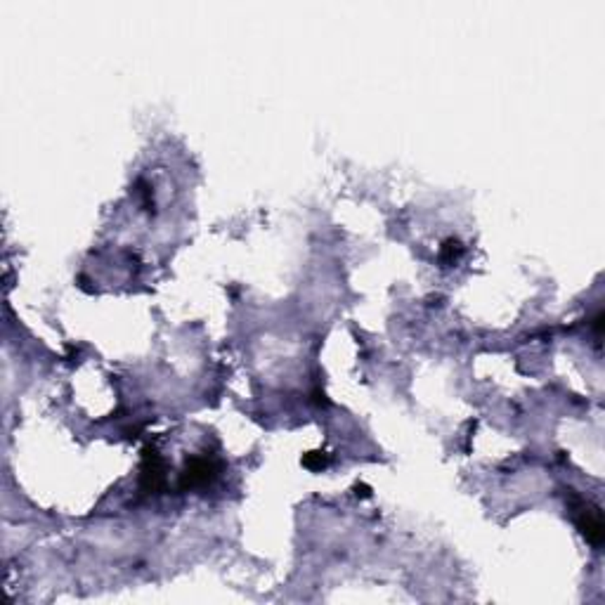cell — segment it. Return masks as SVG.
Wrapping results in <instances>:
<instances>
[{
  "mask_svg": "<svg viewBox=\"0 0 605 605\" xmlns=\"http://www.w3.org/2000/svg\"><path fill=\"white\" fill-rule=\"evenodd\" d=\"M572 508H574V520H577V528L584 535V539L591 544V546H601L603 537H605V528H603V518L601 511L596 506H591L589 501L579 499L572 494Z\"/></svg>",
  "mask_w": 605,
  "mask_h": 605,
  "instance_id": "cell-1",
  "label": "cell"
},
{
  "mask_svg": "<svg viewBox=\"0 0 605 605\" xmlns=\"http://www.w3.org/2000/svg\"><path fill=\"white\" fill-rule=\"evenodd\" d=\"M217 475V464L213 459H206V457H197L187 464L185 473H183V480H180V487H204L208 485L210 480Z\"/></svg>",
  "mask_w": 605,
  "mask_h": 605,
  "instance_id": "cell-2",
  "label": "cell"
},
{
  "mask_svg": "<svg viewBox=\"0 0 605 605\" xmlns=\"http://www.w3.org/2000/svg\"><path fill=\"white\" fill-rule=\"evenodd\" d=\"M461 251H464L461 244H459L457 239H450V241H445L443 251H440V260H443V263H454V260L461 256Z\"/></svg>",
  "mask_w": 605,
  "mask_h": 605,
  "instance_id": "cell-3",
  "label": "cell"
},
{
  "mask_svg": "<svg viewBox=\"0 0 605 605\" xmlns=\"http://www.w3.org/2000/svg\"><path fill=\"white\" fill-rule=\"evenodd\" d=\"M302 464H305L307 468H322V466L326 464V457H324V454H319V452H312V454H307V457L302 459Z\"/></svg>",
  "mask_w": 605,
  "mask_h": 605,
  "instance_id": "cell-4",
  "label": "cell"
}]
</instances>
